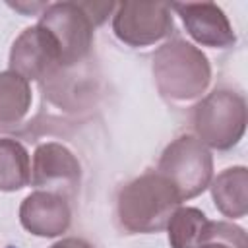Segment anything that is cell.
Returning a JSON list of instances; mask_svg holds the SVG:
<instances>
[{
    "instance_id": "obj_12",
    "label": "cell",
    "mask_w": 248,
    "mask_h": 248,
    "mask_svg": "<svg viewBox=\"0 0 248 248\" xmlns=\"http://www.w3.org/2000/svg\"><path fill=\"white\" fill-rule=\"evenodd\" d=\"M31 182L27 149L10 138H0V190L16 192Z\"/></svg>"
},
{
    "instance_id": "obj_6",
    "label": "cell",
    "mask_w": 248,
    "mask_h": 248,
    "mask_svg": "<svg viewBox=\"0 0 248 248\" xmlns=\"http://www.w3.org/2000/svg\"><path fill=\"white\" fill-rule=\"evenodd\" d=\"M112 29L130 46H149L172 29L170 6L163 2H122L116 6Z\"/></svg>"
},
{
    "instance_id": "obj_11",
    "label": "cell",
    "mask_w": 248,
    "mask_h": 248,
    "mask_svg": "<svg viewBox=\"0 0 248 248\" xmlns=\"http://www.w3.org/2000/svg\"><path fill=\"white\" fill-rule=\"evenodd\" d=\"M248 172L244 167H232L223 170L211 184V196L215 207L225 217H244L248 211Z\"/></svg>"
},
{
    "instance_id": "obj_16",
    "label": "cell",
    "mask_w": 248,
    "mask_h": 248,
    "mask_svg": "<svg viewBox=\"0 0 248 248\" xmlns=\"http://www.w3.org/2000/svg\"><path fill=\"white\" fill-rule=\"evenodd\" d=\"M50 248H93V246L81 238H64V240H58L56 244H52Z\"/></svg>"
},
{
    "instance_id": "obj_3",
    "label": "cell",
    "mask_w": 248,
    "mask_h": 248,
    "mask_svg": "<svg viewBox=\"0 0 248 248\" xmlns=\"http://www.w3.org/2000/svg\"><path fill=\"white\" fill-rule=\"evenodd\" d=\"M153 76L165 97L172 101H192L207 89L211 68L200 48L182 39H174L155 52Z\"/></svg>"
},
{
    "instance_id": "obj_10",
    "label": "cell",
    "mask_w": 248,
    "mask_h": 248,
    "mask_svg": "<svg viewBox=\"0 0 248 248\" xmlns=\"http://www.w3.org/2000/svg\"><path fill=\"white\" fill-rule=\"evenodd\" d=\"M19 221L31 234L58 236L68 231L72 213L64 196L54 192H33L19 207Z\"/></svg>"
},
{
    "instance_id": "obj_7",
    "label": "cell",
    "mask_w": 248,
    "mask_h": 248,
    "mask_svg": "<svg viewBox=\"0 0 248 248\" xmlns=\"http://www.w3.org/2000/svg\"><path fill=\"white\" fill-rule=\"evenodd\" d=\"M31 184L60 196H72L79 184V163L60 143H43L33 153Z\"/></svg>"
},
{
    "instance_id": "obj_14",
    "label": "cell",
    "mask_w": 248,
    "mask_h": 248,
    "mask_svg": "<svg viewBox=\"0 0 248 248\" xmlns=\"http://www.w3.org/2000/svg\"><path fill=\"white\" fill-rule=\"evenodd\" d=\"M31 107L29 81L8 70L0 74V124L19 122Z\"/></svg>"
},
{
    "instance_id": "obj_8",
    "label": "cell",
    "mask_w": 248,
    "mask_h": 248,
    "mask_svg": "<svg viewBox=\"0 0 248 248\" xmlns=\"http://www.w3.org/2000/svg\"><path fill=\"white\" fill-rule=\"evenodd\" d=\"M10 68L27 81L50 76L60 68L56 43L41 25L25 29L12 46Z\"/></svg>"
},
{
    "instance_id": "obj_15",
    "label": "cell",
    "mask_w": 248,
    "mask_h": 248,
    "mask_svg": "<svg viewBox=\"0 0 248 248\" xmlns=\"http://www.w3.org/2000/svg\"><path fill=\"white\" fill-rule=\"evenodd\" d=\"M246 232L225 221H211L205 240L198 248H246Z\"/></svg>"
},
{
    "instance_id": "obj_13",
    "label": "cell",
    "mask_w": 248,
    "mask_h": 248,
    "mask_svg": "<svg viewBox=\"0 0 248 248\" xmlns=\"http://www.w3.org/2000/svg\"><path fill=\"white\" fill-rule=\"evenodd\" d=\"M209 219L196 207H178L167 223L172 248H198L207 234Z\"/></svg>"
},
{
    "instance_id": "obj_4",
    "label": "cell",
    "mask_w": 248,
    "mask_h": 248,
    "mask_svg": "<svg viewBox=\"0 0 248 248\" xmlns=\"http://www.w3.org/2000/svg\"><path fill=\"white\" fill-rule=\"evenodd\" d=\"M157 172L174 186L180 202H184L196 198L209 186L213 176V159L200 140L180 136L163 151Z\"/></svg>"
},
{
    "instance_id": "obj_5",
    "label": "cell",
    "mask_w": 248,
    "mask_h": 248,
    "mask_svg": "<svg viewBox=\"0 0 248 248\" xmlns=\"http://www.w3.org/2000/svg\"><path fill=\"white\" fill-rule=\"evenodd\" d=\"M194 126L202 143L215 149L232 147L246 128L244 99L232 91L209 93L194 112Z\"/></svg>"
},
{
    "instance_id": "obj_1",
    "label": "cell",
    "mask_w": 248,
    "mask_h": 248,
    "mask_svg": "<svg viewBox=\"0 0 248 248\" xmlns=\"http://www.w3.org/2000/svg\"><path fill=\"white\" fill-rule=\"evenodd\" d=\"M112 8V2H58L46 6L37 25L56 43L60 66L78 64L87 56L95 25L103 23Z\"/></svg>"
},
{
    "instance_id": "obj_9",
    "label": "cell",
    "mask_w": 248,
    "mask_h": 248,
    "mask_svg": "<svg viewBox=\"0 0 248 248\" xmlns=\"http://www.w3.org/2000/svg\"><path fill=\"white\" fill-rule=\"evenodd\" d=\"M184 21L186 31L203 46L225 48L234 45L236 37L225 12L213 2H174L170 6Z\"/></svg>"
},
{
    "instance_id": "obj_2",
    "label": "cell",
    "mask_w": 248,
    "mask_h": 248,
    "mask_svg": "<svg viewBox=\"0 0 248 248\" xmlns=\"http://www.w3.org/2000/svg\"><path fill=\"white\" fill-rule=\"evenodd\" d=\"M174 186L159 172H145L118 194V219L130 232H159L178 209Z\"/></svg>"
}]
</instances>
